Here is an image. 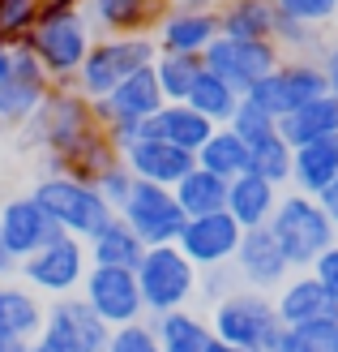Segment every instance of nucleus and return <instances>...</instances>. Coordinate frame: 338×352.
Segmentation results:
<instances>
[{"label":"nucleus","mask_w":338,"mask_h":352,"mask_svg":"<svg viewBox=\"0 0 338 352\" xmlns=\"http://www.w3.org/2000/svg\"><path fill=\"white\" fill-rule=\"evenodd\" d=\"M265 228L274 232L278 250L287 254L291 271H309L313 262L338 241V228L330 223V215L322 210V202H317L313 193H300V189L282 193Z\"/></svg>","instance_id":"nucleus-1"},{"label":"nucleus","mask_w":338,"mask_h":352,"mask_svg":"<svg viewBox=\"0 0 338 352\" xmlns=\"http://www.w3.org/2000/svg\"><path fill=\"white\" fill-rule=\"evenodd\" d=\"M210 331H215L219 340L236 344V348L270 352L282 336V322H278V309H274L270 292L236 288V292H227L223 301L210 305Z\"/></svg>","instance_id":"nucleus-2"},{"label":"nucleus","mask_w":338,"mask_h":352,"mask_svg":"<svg viewBox=\"0 0 338 352\" xmlns=\"http://www.w3.org/2000/svg\"><path fill=\"white\" fill-rule=\"evenodd\" d=\"M137 288H141V305H146V318L158 314L184 309L193 296H197V267L184 258L180 245H146L141 262L133 267Z\"/></svg>","instance_id":"nucleus-3"},{"label":"nucleus","mask_w":338,"mask_h":352,"mask_svg":"<svg viewBox=\"0 0 338 352\" xmlns=\"http://www.w3.org/2000/svg\"><path fill=\"white\" fill-rule=\"evenodd\" d=\"M30 198L39 202L51 219L60 223V232L69 236H95L103 223H108L116 210L108 206V198L90 185V181H77V176H64V172H47L34 181Z\"/></svg>","instance_id":"nucleus-4"},{"label":"nucleus","mask_w":338,"mask_h":352,"mask_svg":"<svg viewBox=\"0 0 338 352\" xmlns=\"http://www.w3.org/2000/svg\"><path fill=\"white\" fill-rule=\"evenodd\" d=\"M99 125V112H95V99L77 91V82H56L47 91V99L26 116V125H22V142L30 151H56L64 142H73V138L82 129H90Z\"/></svg>","instance_id":"nucleus-5"},{"label":"nucleus","mask_w":338,"mask_h":352,"mask_svg":"<svg viewBox=\"0 0 338 352\" xmlns=\"http://www.w3.org/2000/svg\"><path fill=\"white\" fill-rule=\"evenodd\" d=\"M154 56H158L154 34H99L86 65L77 69V91H86L90 99H103L129 74L154 65Z\"/></svg>","instance_id":"nucleus-6"},{"label":"nucleus","mask_w":338,"mask_h":352,"mask_svg":"<svg viewBox=\"0 0 338 352\" xmlns=\"http://www.w3.org/2000/svg\"><path fill=\"white\" fill-rule=\"evenodd\" d=\"M95 39H99V30L90 26V17L64 13V17H47V22L34 26L26 47L39 56V65L51 74V82H77V69L90 56Z\"/></svg>","instance_id":"nucleus-7"},{"label":"nucleus","mask_w":338,"mask_h":352,"mask_svg":"<svg viewBox=\"0 0 338 352\" xmlns=\"http://www.w3.org/2000/svg\"><path fill=\"white\" fill-rule=\"evenodd\" d=\"M90 271V254H86V241L82 236H56L51 245L34 250L30 258L17 262V275L26 279L34 292L43 296H69V292H82V279Z\"/></svg>","instance_id":"nucleus-8"},{"label":"nucleus","mask_w":338,"mask_h":352,"mask_svg":"<svg viewBox=\"0 0 338 352\" xmlns=\"http://www.w3.org/2000/svg\"><path fill=\"white\" fill-rule=\"evenodd\" d=\"M317 95H326V74H322V60L317 56H282L278 69H270V74L248 91V99L261 103L274 120L295 112L300 103H309Z\"/></svg>","instance_id":"nucleus-9"},{"label":"nucleus","mask_w":338,"mask_h":352,"mask_svg":"<svg viewBox=\"0 0 338 352\" xmlns=\"http://www.w3.org/2000/svg\"><path fill=\"white\" fill-rule=\"evenodd\" d=\"M116 215L141 236V245H176L180 241V228H184V210L176 202V193L167 185H154V181H133L129 198Z\"/></svg>","instance_id":"nucleus-10"},{"label":"nucleus","mask_w":338,"mask_h":352,"mask_svg":"<svg viewBox=\"0 0 338 352\" xmlns=\"http://www.w3.org/2000/svg\"><path fill=\"white\" fill-rule=\"evenodd\" d=\"M202 60H206L210 74H219L227 86H236L240 95H248L270 69H278L282 47L274 39H231V34H219L202 52Z\"/></svg>","instance_id":"nucleus-11"},{"label":"nucleus","mask_w":338,"mask_h":352,"mask_svg":"<svg viewBox=\"0 0 338 352\" xmlns=\"http://www.w3.org/2000/svg\"><path fill=\"white\" fill-rule=\"evenodd\" d=\"M39 336L56 344L60 352H103L112 340V327L90 309L82 292H69V296H51Z\"/></svg>","instance_id":"nucleus-12"},{"label":"nucleus","mask_w":338,"mask_h":352,"mask_svg":"<svg viewBox=\"0 0 338 352\" xmlns=\"http://www.w3.org/2000/svg\"><path fill=\"white\" fill-rule=\"evenodd\" d=\"M51 86L56 82H51V74L39 65V56H34L26 43H17L5 78H0V120H5V129H22L26 116L47 99Z\"/></svg>","instance_id":"nucleus-13"},{"label":"nucleus","mask_w":338,"mask_h":352,"mask_svg":"<svg viewBox=\"0 0 338 352\" xmlns=\"http://www.w3.org/2000/svg\"><path fill=\"white\" fill-rule=\"evenodd\" d=\"M82 296L90 301V309L108 327H124V322L146 318L137 275L129 267H95L90 262V271H86V279H82Z\"/></svg>","instance_id":"nucleus-14"},{"label":"nucleus","mask_w":338,"mask_h":352,"mask_svg":"<svg viewBox=\"0 0 338 352\" xmlns=\"http://www.w3.org/2000/svg\"><path fill=\"white\" fill-rule=\"evenodd\" d=\"M240 236H244V228L231 219L227 210H210V215L184 219L180 241H176V245L184 250V258L193 262V267L206 271V267H227V262L236 258Z\"/></svg>","instance_id":"nucleus-15"},{"label":"nucleus","mask_w":338,"mask_h":352,"mask_svg":"<svg viewBox=\"0 0 338 352\" xmlns=\"http://www.w3.org/2000/svg\"><path fill=\"white\" fill-rule=\"evenodd\" d=\"M231 267H236L244 288H257V292H270V288H278L282 279L291 275V262H287V254L278 250V241H274L270 228H244Z\"/></svg>","instance_id":"nucleus-16"},{"label":"nucleus","mask_w":338,"mask_h":352,"mask_svg":"<svg viewBox=\"0 0 338 352\" xmlns=\"http://www.w3.org/2000/svg\"><path fill=\"white\" fill-rule=\"evenodd\" d=\"M43 160H47V172H64V176H77V181L95 185L112 164H120V146L108 138V129H103V120H99V125L82 129L73 142L47 151Z\"/></svg>","instance_id":"nucleus-17"},{"label":"nucleus","mask_w":338,"mask_h":352,"mask_svg":"<svg viewBox=\"0 0 338 352\" xmlns=\"http://www.w3.org/2000/svg\"><path fill=\"white\" fill-rule=\"evenodd\" d=\"M0 236H5L9 254L22 262V258H30L34 250H43V245H51L64 232H60V223L26 193V198H9L0 206Z\"/></svg>","instance_id":"nucleus-18"},{"label":"nucleus","mask_w":338,"mask_h":352,"mask_svg":"<svg viewBox=\"0 0 338 352\" xmlns=\"http://www.w3.org/2000/svg\"><path fill=\"white\" fill-rule=\"evenodd\" d=\"M274 309H278V322L282 327H309V322L338 318L334 296L322 288V279H317L313 271H300V275L282 279L278 296H274Z\"/></svg>","instance_id":"nucleus-19"},{"label":"nucleus","mask_w":338,"mask_h":352,"mask_svg":"<svg viewBox=\"0 0 338 352\" xmlns=\"http://www.w3.org/2000/svg\"><path fill=\"white\" fill-rule=\"evenodd\" d=\"M120 160L129 164V172L137 176V181H154V185H176L180 176L197 164V155L167 142V138H137L133 146L120 151Z\"/></svg>","instance_id":"nucleus-20"},{"label":"nucleus","mask_w":338,"mask_h":352,"mask_svg":"<svg viewBox=\"0 0 338 352\" xmlns=\"http://www.w3.org/2000/svg\"><path fill=\"white\" fill-rule=\"evenodd\" d=\"M219 9H167L163 22L154 26L158 52H184V56H202V52L219 39Z\"/></svg>","instance_id":"nucleus-21"},{"label":"nucleus","mask_w":338,"mask_h":352,"mask_svg":"<svg viewBox=\"0 0 338 352\" xmlns=\"http://www.w3.org/2000/svg\"><path fill=\"white\" fill-rule=\"evenodd\" d=\"M171 0H86L82 13L99 34H154Z\"/></svg>","instance_id":"nucleus-22"},{"label":"nucleus","mask_w":338,"mask_h":352,"mask_svg":"<svg viewBox=\"0 0 338 352\" xmlns=\"http://www.w3.org/2000/svg\"><path fill=\"white\" fill-rule=\"evenodd\" d=\"M163 103L167 99H163L158 78H154V65H146V69L124 78L112 95L95 99V112H99V120H150Z\"/></svg>","instance_id":"nucleus-23"},{"label":"nucleus","mask_w":338,"mask_h":352,"mask_svg":"<svg viewBox=\"0 0 338 352\" xmlns=\"http://www.w3.org/2000/svg\"><path fill=\"white\" fill-rule=\"evenodd\" d=\"M278 185L265 181L257 172H240L227 181V215L236 219L240 228H265L278 206Z\"/></svg>","instance_id":"nucleus-24"},{"label":"nucleus","mask_w":338,"mask_h":352,"mask_svg":"<svg viewBox=\"0 0 338 352\" xmlns=\"http://www.w3.org/2000/svg\"><path fill=\"white\" fill-rule=\"evenodd\" d=\"M47 305L30 284H5L0 279V344L9 340H34L43 331Z\"/></svg>","instance_id":"nucleus-25"},{"label":"nucleus","mask_w":338,"mask_h":352,"mask_svg":"<svg viewBox=\"0 0 338 352\" xmlns=\"http://www.w3.org/2000/svg\"><path fill=\"white\" fill-rule=\"evenodd\" d=\"M215 129H219L215 120L202 116L197 108H189V103H163V108L146 120V138H167V142L184 146V151H193V155L202 151V142H206Z\"/></svg>","instance_id":"nucleus-26"},{"label":"nucleus","mask_w":338,"mask_h":352,"mask_svg":"<svg viewBox=\"0 0 338 352\" xmlns=\"http://www.w3.org/2000/svg\"><path fill=\"white\" fill-rule=\"evenodd\" d=\"M338 176V133L317 138V142L291 146V185L300 193H322L330 181Z\"/></svg>","instance_id":"nucleus-27"},{"label":"nucleus","mask_w":338,"mask_h":352,"mask_svg":"<svg viewBox=\"0 0 338 352\" xmlns=\"http://www.w3.org/2000/svg\"><path fill=\"white\" fill-rule=\"evenodd\" d=\"M278 133L287 138L291 146H304V142H317V138H330L338 133V95H317L309 103H300L295 112L278 116Z\"/></svg>","instance_id":"nucleus-28"},{"label":"nucleus","mask_w":338,"mask_h":352,"mask_svg":"<svg viewBox=\"0 0 338 352\" xmlns=\"http://www.w3.org/2000/svg\"><path fill=\"white\" fill-rule=\"evenodd\" d=\"M86 254H90L95 267H129L133 271L141 262V254H146V245H141V236L120 215H112L95 236H86Z\"/></svg>","instance_id":"nucleus-29"},{"label":"nucleus","mask_w":338,"mask_h":352,"mask_svg":"<svg viewBox=\"0 0 338 352\" xmlns=\"http://www.w3.org/2000/svg\"><path fill=\"white\" fill-rule=\"evenodd\" d=\"M154 322V336H158V348L163 352H206L215 331H210L206 318H197L189 305L184 309H171V314H158Z\"/></svg>","instance_id":"nucleus-30"},{"label":"nucleus","mask_w":338,"mask_h":352,"mask_svg":"<svg viewBox=\"0 0 338 352\" xmlns=\"http://www.w3.org/2000/svg\"><path fill=\"white\" fill-rule=\"evenodd\" d=\"M171 193H176V202H180V210L189 219L210 215V210H227V181L215 176L210 168H197V164L171 185Z\"/></svg>","instance_id":"nucleus-31"},{"label":"nucleus","mask_w":338,"mask_h":352,"mask_svg":"<svg viewBox=\"0 0 338 352\" xmlns=\"http://www.w3.org/2000/svg\"><path fill=\"white\" fill-rule=\"evenodd\" d=\"M219 30L231 39H270L274 30V0H223Z\"/></svg>","instance_id":"nucleus-32"},{"label":"nucleus","mask_w":338,"mask_h":352,"mask_svg":"<svg viewBox=\"0 0 338 352\" xmlns=\"http://www.w3.org/2000/svg\"><path fill=\"white\" fill-rule=\"evenodd\" d=\"M197 168H210L215 176L231 181V176L248 172V142H244V138L231 129V125H219V129L202 142V151H197Z\"/></svg>","instance_id":"nucleus-33"},{"label":"nucleus","mask_w":338,"mask_h":352,"mask_svg":"<svg viewBox=\"0 0 338 352\" xmlns=\"http://www.w3.org/2000/svg\"><path fill=\"white\" fill-rule=\"evenodd\" d=\"M202 69H206V60L202 56H184V52H158L154 56V78L163 86L167 103H184L193 82L202 78Z\"/></svg>","instance_id":"nucleus-34"},{"label":"nucleus","mask_w":338,"mask_h":352,"mask_svg":"<svg viewBox=\"0 0 338 352\" xmlns=\"http://www.w3.org/2000/svg\"><path fill=\"white\" fill-rule=\"evenodd\" d=\"M240 99H244V95L236 91V86H227L219 74H210V69H202V78L193 82V91H189V99H184V103H189V108H197L202 116H210L215 125H227Z\"/></svg>","instance_id":"nucleus-35"},{"label":"nucleus","mask_w":338,"mask_h":352,"mask_svg":"<svg viewBox=\"0 0 338 352\" xmlns=\"http://www.w3.org/2000/svg\"><path fill=\"white\" fill-rule=\"evenodd\" d=\"M248 172L265 176V181H274L278 189L291 185V142H287L278 129L265 133V138H257V142L248 146Z\"/></svg>","instance_id":"nucleus-36"},{"label":"nucleus","mask_w":338,"mask_h":352,"mask_svg":"<svg viewBox=\"0 0 338 352\" xmlns=\"http://www.w3.org/2000/svg\"><path fill=\"white\" fill-rule=\"evenodd\" d=\"M270 352H338V318L309 322V327H282V336Z\"/></svg>","instance_id":"nucleus-37"},{"label":"nucleus","mask_w":338,"mask_h":352,"mask_svg":"<svg viewBox=\"0 0 338 352\" xmlns=\"http://www.w3.org/2000/svg\"><path fill=\"white\" fill-rule=\"evenodd\" d=\"M317 30H322V26H309V22H300V17L274 9L270 39L282 47V56H313V52H322V34H317Z\"/></svg>","instance_id":"nucleus-38"},{"label":"nucleus","mask_w":338,"mask_h":352,"mask_svg":"<svg viewBox=\"0 0 338 352\" xmlns=\"http://www.w3.org/2000/svg\"><path fill=\"white\" fill-rule=\"evenodd\" d=\"M39 26V0H0V43H26Z\"/></svg>","instance_id":"nucleus-39"},{"label":"nucleus","mask_w":338,"mask_h":352,"mask_svg":"<svg viewBox=\"0 0 338 352\" xmlns=\"http://www.w3.org/2000/svg\"><path fill=\"white\" fill-rule=\"evenodd\" d=\"M227 125H231V129H236V133L244 138V142H248V146H253V142H257V138H265V133H274V129H278V120H274L270 112H265V108H261V103H253V99H248V95H244V99L236 103V112H231V120H227Z\"/></svg>","instance_id":"nucleus-40"},{"label":"nucleus","mask_w":338,"mask_h":352,"mask_svg":"<svg viewBox=\"0 0 338 352\" xmlns=\"http://www.w3.org/2000/svg\"><path fill=\"white\" fill-rule=\"evenodd\" d=\"M103 352H163L158 348V336H154V322L150 318H137V322H124V327H112V340Z\"/></svg>","instance_id":"nucleus-41"},{"label":"nucleus","mask_w":338,"mask_h":352,"mask_svg":"<svg viewBox=\"0 0 338 352\" xmlns=\"http://www.w3.org/2000/svg\"><path fill=\"white\" fill-rule=\"evenodd\" d=\"M236 288H244V284H240V275H236V267H231V262H227V267H206V271L197 275V292L206 296L210 305L223 301V296L236 292Z\"/></svg>","instance_id":"nucleus-42"},{"label":"nucleus","mask_w":338,"mask_h":352,"mask_svg":"<svg viewBox=\"0 0 338 352\" xmlns=\"http://www.w3.org/2000/svg\"><path fill=\"white\" fill-rule=\"evenodd\" d=\"M133 181H137V176L129 172V164L120 160V164H112L108 172L99 176L95 189L103 193V198H108V206H112V210H120V206H124V198H129V189H133Z\"/></svg>","instance_id":"nucleus-43"},{"label":"nucleus","mask_w":338,"mask_h":352,"mask_svg":"<svg viewBox=\"0 0 338 352\" xmlns=\"http://www.w3.org/2000/svg\"><path fill=\"white\" fill-rule=\"evenodd\" d=\"M274 9L291 13V17H300V22H309V26H326V22H334L338 0H274Z\"/></svg>","instance_id":"nucleus-44"},{"label":"nucleus","mask_w":338,"mask_h":352,"mask_svg":"<svg viewBox=\"0 0 338 352\" xmlns=\"http://www.w3.org/2000/svg\"><path fill=\"white\" fill-rule=\"evenodd\" d=\"M309 271H313L317 279H322V288H326V292L334 296V305H338V241H334V245H330V250H326L322 258H317V262H313V267H309Z\"/></svg>","instance_id":"nucleus-45"},{"label":"nucleus","mask_w":338,"mask_h":352,"mask_svg":"<svg viewBox=\"0 0 338 352\" xmlns=\"http://www.w3.org/2000/svg\"><path fill=\"white\" fill-rule=\"evenodd\" d=\"M317 60H322V74H326V91L338 95V43H322Z\"/></svg>","instance_id":"nucleus-46"},{"label":"nucleus","mask_w":338,"mask_h":352,"mask_svg":"<svg viewBox=\"0 0 338 352\" xmlns=\"http://www.w3.org/2000/svg\"><path fill=\"white\" fill-rule=\"evenodd\" d=\"M86 0H39V22L47 17H64V13H82Z\"/></svg>","instance_id":"nucleus-47"},{"label":"nucleus","mask_w":338,"mask_h":352,"mask_svg":"<svg viewBox=\"0 0 338 352\" xmlns=\"http://www.w3.org/2000/svg\"><path fill=\"white\" fill-rule=\"evenodd\" d=\"M317 202H322V210L330 215V223L338 228V176H334V181H330L322 193H317Z\"/></svg>","instance_id":"nucleus-48"},{"label":"nucleus","mask_w":338,"mask_h":352,"mask_svg":"<svg viewBox=\"0 0 338 352\" xmlns=\"http://www.w3.org/2000/svg\"><path fill=\"white\" fill-rule=\"evenodd\" d=\"M17 271V258L9 254V245H5V236H0V279H9Z\"/></svg>","instance_id":"nucleus-49"},{"label":"nucleus","mask_w":338,"mask_h":352,"mask_svg":"<svg viewBox=\"0 0 338 352\" xmlns=\"http://www.w3.org/2000/svg\"><path fill=\"white\" fill-rule=\"evenodd\" d=\"M176 9H219L223 0H171Z\"/></svg>","instance_id":"nucleus-50"},{"label":"nucleus","mask_w":338,"mask_h":352,"mask_svg":"<svg viewBox=\"0 0 338 352\" xmlns=\"http://www.w3.org/2000/svg\"><path fill=\"white\" fill-rule=\"evenodd\" d=\"M26 352H60V348H56V344H47L43 336H34V340L26 344Z\"/></svg>","instance_id":"nucleus-51"},{"label":"nucleus","mask_w":338,"mask_h":352,"mask_svg":"<svg viewBox=\"0 0 338 352\" xmlns=\"http://www.w3.org/2000/svg\"><path fill=\"white\" fill-rule=\"evenodd\" d=\"M206 352H248V348H236V344H227V340H219V336H215Z\"/></svg>","instance_id":"nucleus-52"},{"label":"nucleus","mask_w":338,"mask_h":352,"mask_svg":"<svg viewBox=\"0 0 338 352\" xmlns=\"http://www.w3.org/2000/svg\"><path fill=\"white\" fill-rule=\"evenodd\" d=\"M9 60H13V47H9V43H0V78H5V69H9Z\"/></svg>","instance_id":"nucleus-53"},{"label":"nucleus","mask_w":338,"mask_h":352,"mask_svg":"<svg viewBox=\"0 0 338 352\" xmlns=\"http://www.w3.org/2000/svg\"><path fill=\"white\" fill-rule=\"evenodd\" d=\"M30 340H9V344H0V352H26Z\"/></svg>","instance_id":"nucleus-54"},{"label":"nucleus","mask_w":338,"mask_h":352,"mask_svg":"<svg viewBox=\"0 0 338 352\" xmlns=\"http://www.w3.org/2000/svg\"><path fill=\"white\" fill-rule=\"evenodd\" d=\"M0 133H5V120H0Z\"/></svg>","instance_id":"nucleus-55"}]
</instances>
